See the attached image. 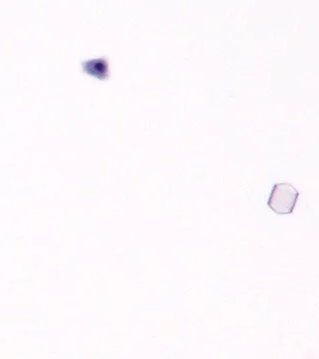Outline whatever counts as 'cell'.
Wrapping results in <instances>:
<instances>
[{
  "mask_svg": "<svg viewBox=\"0 0 319 359\" xmlns=\"http://www.w3.org/2000/svg\"><path fill=\"white\" fill-rule=\"evenodd\" d=\"M300 193L292 184L276 183L271 188L268 207L278 216L294 214Z\"/></svg>",
  "mask_w": 319,
  "mask_h": 359,
  "instance_id": "cell-1",
  "label": "cell"
},
{
  "mask_svg": "<svg viewBox=\"0 0 319 359\" xmlns=\"http://www.w3.org/2000/svg\"><path fill=\"white\" fill-rule=\"evenodd\" d=\"M85 69L87 73H91L94 76L100 78V79H105L108 74V66L106 63L101 62V61H91V62L85 65Z\"/></svg>",
  "mask_w": 319,
  "mask_h": 359,
  "instance_id": "cell-2",
  "label": "cell"
}]
</instances>
